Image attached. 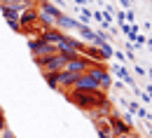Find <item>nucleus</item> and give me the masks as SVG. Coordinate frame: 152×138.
Segmentation results:
<instances>
[{"instance_id":"9","label":"nucleus","mask_w":152,"mask_h":138,"mask_svg":"<svg viewBox=\"0 0 152 138\" xmlns=\"http://www.w3.org/2000/svg\"><path fill=\"white\" fill-rule=\"evenodd\" d=\"M94 126H96V134H98V138H115L113 129H110V122H108V117H98L94 119Z\"/></svg>"},{"instance_id":"3","label":"nucleus","mask_w":152,"mask_h":138,"mask_svg":"<svg viewBox=\"0 0 152 138\" xmlns=\"http://www.w3.org/2000/svg\"><path fill=\"white\" fill-rule=\"evenodd\" d=\"M28 49H31L33 59H38V56H54V54H58L56 47H54V45H49V42H45L42 38H31V40H28Z\"/></svg>"},{"instance_id":"5","label":"nucleus","mask_w":152,"mask_h":138,"mask_svg":"<svg viewBox=\"0 0 152 138\" xmlns=\"http://www.w3.org/2000/svg\"><path fill=\"white\" fill-rule=\"evenodd\" d=\"M73 89H75V91H87V94H96V91H101V89H98V84H96L94 80L87 75V73L77 75L75 84H73Z\"/></svg>"},{"instance_id":"20","label":"nucleus","mask_w":152,"mask_h":138,"mask_svg":"<svg viewBox=\"0 0 152 138\" xmlns=\"http://www.w3.org/2000/svg\"><path fill=\"white\" fill-rule=\"evenodd\" d=\"M133 136V131H131V134H119V136H115V138H131Z\"/></svg>"},{"instance_id":"22","label":"nucleus","mask_w":152,"mask_h":138,"mask_svg":"<svg viewBox=\"0 0 152 138\" xmlns=\"http://www.w3.org/2000/svg\"><path fill=\"white\" fill-rule=\"evenodd\" d=\"M150 77H152V68H150Z\"/></svg>"},{"instance_id":"10","label":"nucleus","mask_w":152,"mask_h":138,"mask_svg":"<svg viewBox=\"0 0 152 138\" xmlns=\"http://www.w3.org/2000/svg\"><path fill=\"white\" fill-rule=\"evenodd\" d=\"M38 9H40V12H45V14H49V17H52L54 21H56L58 17L63 14V12L58 9L56 5H52V2H47V0H40V2H38Z\"/></svg>"},{"instance_id":"8","label":"nucleus","mask_w":152,"mask_h":138,"mask_svg":"<svg viewBox=\"0 0 152 138\" xmlns=\"http://www.w3.org/2000/svg\"><path fill=\"white\" fill-rule=\"evenodd\" d=\"M19 23H21V28L35 26V23H38V9H35V7H26V9L19 14Z\"/></svg>"},{"instance_id":"7","label":"nucleus","mask_w":152,"mask_h":138,"mask_svg":"<svg viewBox=\"0 0 152 138\" xmlns=\"http://www.w3.org/2000/svg\"><path fill=\"white\" fill-rule=\"evenodd\" d=\"M80 26H82V23H80L77 19H73V17H68L66 12L56 19V28L61 31V33H63V31H80Z\"/></svg>"},{"instance_id":"13","label":"nucleus","mask_w":152,"mask_h":138,"mask_svg":"<svg viewBox=\"0 0 152 138\" xmlns=\"http://www.w3.org/2000/svg\"><path fill=\"white\" fill-rule=\"evenodd\" d=\"M42 77H45V82H47L52 89H56V91H58V77H56V73H42Z\"/></svg>"},{"instance_id":"15","label":"nucleus","mask_w":152,"mask_h":138,"mask_svg":"<svg viewBox=\"0 0 152 138\" xmlns=\"http://www.w3.org/2000/svg\"><path fill=\"white\" fill-rule=\"evenodd\" d=\"M89 19H91V12H89V9H82V17H80V23H82V26H87V23H89Z\"/></svg>"},{"instance_id":"16","label":"nucleus","mask_w":152,"mask_h":138,"mask_svg":"<svg viewBox=\"0 0 152 138\" xmlns=\"http://www.w3.org/2000/svg\"><path fill=\"white\" fill-rule=\"evenodd\" d=\"M5 129H7V126H5V115H2V108H0V134H2Z\"/></svg>"},{"instance_id":"4","label":"nucleus","mask_w":152,"mask_h":138,"mask_svg":"<svg viewBox=\"0 0 152 138\" xmlns=\"http://www.w3.org/2000/svg\"><path fill=\"white\" fill-rule=\"evenodd\" d=\"M94 61H89L87 56H75V59H68L66 61V66H63V70L66 73H73V75H82V73H87L89 70V66H91Z\"/></svg>"},{"instance_id":"17","label":"nucleus","mask_w":152,"mask_h":138,"mask_svg":"<svg viewBox=\"0 0 152 138\" xmlns=\"http://www.w3.org/2000/svg\"><path fill=\"white\" fill-rule=\"evenodd\" d=\"M0 138H17V136H14V134H12V131H10V129H5V131H2V134H0Z\"/></svg>"},{"instance_id":"19","label":"nucleus","mask_w":152,"mask_h":138,"mask_svg":"<svg viewBox=\"0 0 152 138\" xmlns=\"http://www.w3.org/2000/svg\"><path fill=\"white\" fill-rule=\"evenodd\" d=\"M126 105H129V110H131V112H136V110H138V108H140V105H138V103H136V101H131V103H126Z\"/></svg>"},{"instance_id":"12","label":"nucleus","mask_w":152,"mask_h":138,"mask_svg":"<svg viewBox=\"0 0 152 138\" xmlns=\"http://www.w3.org/2000/svg\"><path fill=\"white\" fill-rule=\"evenodd\" d=\"M115 73H117V75H119V77L124 80V82H126V84H131V87H133V77H131V75H129V70H126V68H124V66H115Z\"/></svg>"},{"instance_id":"18","label":"nucleus","mask_w":152,"mask_h":138,"mask_svg":"<svg viewBox=\"0 0 152 138\" xmlns=\"http://www.w3.org/2000/svg\"><path fill=\"white\" fill-rule=\"evenodd\" d=\"M136 112H138V117H143V119H148V117H150V115H148V110H143V108H138Z\"/></svg>"},{"instance_id":"21","label":"nucleus","mask_w":152,"mask_h":138,"mask_svg":"<svg viewBox=\"0 0 152 138\" xmlns=\"http://www.w3.org/2000/svg\"><path fill=\"white\" fill-rule=\"evenodd\" d=\"M131 138H140V136H136V134H133V136H131Z\"/></svg>"},{"instance_id":"11","label":"nucleus","mask_w":152,"mask_h":138,"mask_svg":"<svg viewBox=\"0 0 152 138\" xmlns=\"http://www.w3.org/2000/svg\"><path fill=\"white\" fill-rule=\"evenodd\" d=\"M56 77H58V91H63V89H68V87H73V84H75L77 75L61 70V73H56Z\"/></svg>"},{"instance_id":"2","label":"nucleus","mask_w":152,"mask_h":138,"mask_svg":"<svg viewBox=\"0 0 152 138\" xmlns=\"http://www.w3.org/2000/svg\"><path fill=\"white\" fill-rule=\"evenodd\" d=\"M87 75L98 84V89H110L113 87V77H110V73H108V68L103 63H91L89 70H87Z\"/></svg>"},{"instance_id":"6","label":"nucleus","mask_w":152,"mask_h":138,"mask_svg":"<svg viewBox=\"0 0 152 138\" xmlns=\"http://www.w3.org/2000/svg\"><path fill=\"white\" fill-rule=\"evenodd\" d=\"M108 122H110V129H113L115 136H119V134H131V131H133V129L119 117L117 112H110V115H108Z\"/></svg>"},{"instance_id":"1","label":"nucleus","mask_w":152,"mask_h":138,"mask_svg":"<svg viewBox=\"0 0 152 138\" xmlns=\"http://www.w3.org/2000/svg\"><path fill=\"white\" fill-rule=\"evenodd\" d=\"M66 99L73 101L77 108L84 110V112H91V110H96L98 105L108 103L105 96H103L101 91H96V94H87V91H75V89H73V94H66Z\"/></svg>"},{"instance_id":"14","label":"nucleus","mask_w":152,"mask_h":138,"mask_svg":"<svg viewBox=\"0 0 152 138\" xmlns=\"http://www.w3.org/2000/svg\"><path fill=\"white\" fill-rule=\"evenodd\" d=\"M98 49H101V54H103V59H105V61H108V59H110V56L115 54V52H113V47H110L108 42H103V45H101Z\"/></svg>"}]
</instances>
